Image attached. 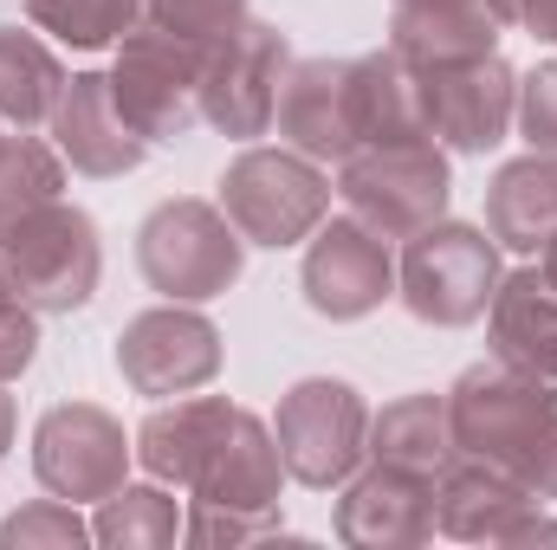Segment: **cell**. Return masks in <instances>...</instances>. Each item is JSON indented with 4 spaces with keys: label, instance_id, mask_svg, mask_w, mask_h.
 <instances>
[{
    "label": "cell",
    "instance_id": "cell-9",
    "mask_svg": "<svg viewBox=\"0 0 557 550\" xmlns=\"http://www.w3.org/2000/svg\"><path fill=\"white\" fill-rule=\"evenodd\" d=\"M201 59L208 46L137 20L124 39H117V65H111V91L124 104V117L137 124L149 149L156 142H182L201 124Z\"/></svg>",
    "mask_w": 557,
    "mask_h": 550
},
{
    "label": "cell",
    "instance_id": "cell-27",
    "mask_svg": "<svg viewBox=\"0 0 557 550\" xmlns=\"http://www.w3.org/2000/svg\"><path fill=\"white\" fill-rule=\"evenodd\" d=\"M26 20L52 33L59 46L104 52L143 20V0H26Z\"/></svg>",
    "mask_w": 557,
    "mask_h": 550
},
{
    "label": "cell",
    "instance_id": "cell-12",
    "mask_svg": "<svg viewBox=\"0 0 557 550\" xmlns=\"http://www.w3.org/2000/svg\"><path fill=\"white\" fill-rule=\"evenodd\" d=\"M131 453H137V440L98 402H59L33 427V473L52 499H72V505L111 499L131 479Z\"/></svg>",
    "mask_w": 557,
    "mask_h": 550
},
{
    "label": "cell",
    "instance_id": "cell-4",
    "mask_svg": "<svg viewBox=\"0 0 557 550\" xmlns=\"http://www.w3.org/2000/svg\"><path fill=\"white\" fill-rule=\"evenodd\" d=\"M499 240L486 227L467 221H434L403 240V266H396V298L409 304L416 324L434 330H467L486 317L493 291H499Z\"/></svg>",
    "mask_w": 557,
    "mask_h": 550
},
{
    "label": "cell",
    "instance_id": "cell-28",
    "mask_svg": "<svg viewBox=\"0 0 557 550\" xmlns=\"http://www.w3.org/2000/svg\"><path fill=\"white\" fill-rule=\"evenodd\" d=\"M91 545V525L72 499H33L0 525V550H78Z\"/></svg>",
    "mask_w": 557,
    "mask_h": 550
},
{
    "label": "cell",
    "instance_id": "cell-24",
    "mask_svg": "<svg viewBox=\"0 0 557 550\" xmlns=\"http://www.w3.org/2000/svg\"><path fill=\"white\" fill-rule=\"evenodd\" d=\"M65 91V65L52 59V46L39 33H20V26H0V117L33 130L52 117Z\"/></svg>",
    "mask_w": 557,
    "mask_h": 550
},
{
    "label": "cell",
    "instance_id": "cell-35",
    "mask_svg": "<svg viewBox=\"0 0 557 550\" xmlns=\"http://www.w3.org/2000/svg\"><path fill=\"white\" fill-rule=\"evenodd\" d=\"M493 13H499V26H519V0H486Z\"/></svg>",
    "mask_w": 557,
    "mask_h": 550
},
{
    "label": "cell",
    "instance_id": "cell-17",
    "mask_svg": "<svg viewBox=\"0 0 557 550\" xmlns=\"http://www.w3.org/2000/svg\"><path fill=\"white\" fill-rule=\"evenodd\" d=\"M285 149L311 162H344L357 149V59H298L273 111Z\"/></svg>",
    "mask_w": 557,
    "mask_h": 550
},
{
    "label": "cell",
    "instance_id": "cell-16",
    "mask_svg": "<svg viewBox=\"0 0 557 550\" xmlns=\"http://www.w3.org/2000/svg\"><path fill=\"white\" fill-rule=\"evenodd\" d=\"M46 124H52V149L91 182H117V175L143 168V155H149V137L124 117V104L111 91V72H72Z\"/></svg>",
    "mask_w": 557,
    "mask_h": 550
},
{
    "label": "cell",
    "instance_id": "cell-5",
    "mask_svg": "<svg viewBox=\"0 0 557 550\" xmlns=\"http://www.w3.org/2000/svg\"><path fill=\"white\" fill-rule=\"evenodd\" d=\"M221 214L240 227L247 247H298L318 234V221L331 214V175L298 155V149H240L221 175Z\"/></svg>",
    "mask_w": 557,
    "mask_h": 550
},
{
    "label": "cell",
    "instance_id": "cell-22",
    "mask_svg": "<svg viewBox=\"0 0 557 550\" xmlns=\"http://www.w3.org/2000/svg\"><path fill=\"white\" fill-rule=\"evenodd\" d=\"M454 421H447V396H403L383 414H370V466H396V473H416L434 479L447 460H454Z\"/></svg>",
    "mask_w": 557,
    "mask_h": 550
},
{
    "label": "cell",
    "instance_id": "cell-3",
    "mask_svg": "<svg viewBox=\"0 0 557 550\" xmlns=\"http://www.w3.org/2000/svg\"><path fill=\"white\" fill-rule=\"evenodd\" d=\"M240 266H247V240H240V227L214 201L175 195V201H156L143 214L137 273L156 298L208 304V298H221V291L240 285Z\"/></svg>",
    "mask_w": 557,
    "mask_h": 550
},
{
    "label": "cell",
    "instance_id": "cell-23",
    "mask_svg": "<svg viewBox=\"0 0 557 550\" xmlns=\"http://www.w3.org/2000/svg\"><path fill=\"white\" fill-rule=\"evenodd\" d=\"M357 137L363 142H434L428 137V111H421L416 72L389 46L357 59Z\"/></svg>",
    "mask_w": 557,
    "mask_h": 550
},
{
    "label": "cell",
    "instance_id": "cell-11",
    "mask_svg": "<svg viewBox=\"0 0 557 550\" xmlns=\"http://www.w3.org/2000/svg\"><path fill=\"white\" fill-rule=\"evenodd\" d=\"M434 532L460 545H557V518L545 512V499L473 453H454L434 473Z\"/></svg>",
    "mask_w": 557,
    "mask_h": 550
},
{
    "label": "cell",
    "instance_id": "cell-10",
    "mask_svg": "<svg viewBox=\"0 0 557 550\" xmlns=\"http://www.w3.org/2000/svg\"><path fill=\"white\" fill-rule=\"evenodd\" d=\"M292 72V46L267 20H240L234 33H221L201 59V124H214L221 137L253 142L273 130L278 85Z\"/></svg>",
    "mask_w": 557,
    "mask_h": 550
},
{
    "label": "cell",
    "instance_id": "cell-2",
    "mask_svg": "<svg viewBox=\"0 0 557 550\" xmlns=\"http://www.w3.org/2000/svg\"><path fill=\"white\" fill-rule=\"evenodd\" d=\"M454 447L473 460L506 466L545 505L557 499V383H539L512 363H473L447 389Z\"/></svg>",
    "mask_w": 557,
    "mask_h": 550
},
{
    "label": "cell",
    "instance_id": "cell-26",
    "mask_svg": "<svg viewBox=\"0 0 557 550\" xmlns=\"http://www.w3.org/2000/svg\"><path fill=\"white\" fill-rule=\"evenodd\" d=\"M65 188V155L46 149L39 137H0V240L33 221L46 201H59Z\"/></svg>",
    "mask_w": 557,
    "mask_h": 550
},
{
    "label": "cell",
    "instance_id": "cell-1",
    "mask_svg": "<svg viewBox=\"0 0 557 550\" xmlns=\"http://www.w3.org/2000/svg\"><path fill=\"white\" fill-rule=\"evenodd\" d=\"M137 460L149 466V479L182 486L201 505L278 512L285 460L273 427L227 396H188L175 409H156L137 427Z\"/></svg>",
    "mask_w": 557,
    "mask_h": 550
},
{
    "label": "cell",
    "instance_id": "cell-7",
    "mask_svg": "<svg viewBox=\"0 0 557 550\" xmlns=\"http://www.w3.org/2000/svg\"><path fill=\"white\" fill-rule=\"evenodd\" d=\"M0 266L13 278V291L39 311V317H72L91 304L98 273H104V247H98V221L78 201H46L33 221H20L0 240Z\"/></svg>",
    "mask_w": 557,
    "mask_h": 550
},
{
    "label": "cell",
    "instance_id": "cell-8",
    "mask_svg": "<svg viewBox=\"0 0 557 550\" xmlns=\"http://www.w3.org/2000/svg\"><path fill=\"white\" fill-rule=\"evenodd\" d=\"M273 440L278 460H285V479H298L311 492H331L370 453V402L344 376H305L278 396Z\"/></svg>",
    "mask_w": 557,
    "mask_h": 550
},
{
    "label": "cell",
    "instance_id": "cell-31",
    "mask_svg": "<svg viewBox=\"0 0 557 550\" xmlns=\"http://www.w3.org/2000/svg\"><path fill=\"white\" fill-rule=\"evenodd\" d=\"M512 124H519V137L532 142V149L557 155V59L532 65V72L519 78V111H512Z\"/></svg>",
    "mask_w": 557,
    "mask_h": 550
},
{
    "label": "cell",
    "instance_id": "cell-36",
    "mask_svg": "<svg viewBox=\"0 0 557 550\" xmlns=\"http://www.w3.org/2000/svg\"><path fill=\"white\" fill-rule=\"evenodd\" d=\"M396 7H486V0H396Z\"/></svg>",
    "mask_w": 557,
    "mask_h": 550
},
{
    "label": "cell",
    "instance_id": "cell-20",
    "mask_svg": "<svg viewBox=\"0 0 557 550\" xmlns=\"http://www.w3.org/2000/svg\"><path fill=\"white\" fill-rule=\"evenodd\" d=\"M389 52L409 72L473 65L499 52V13L493 7H396L389 13Z\"/></svg>",
    "mask_w": 557,
    "mask_h": 550
},
{
    "label": "cell",
    "instance_id": "cell-32",
    "mask_svg": "<svg viewBox=\"0 0 557 550\" xmlns=\"http://www.w3.org/2000/svg\"><path fill=\"white\" fill-rule=\"evenodd\" d=\"M33 357H39V311L20 298V304H7V311H0V383L26 376V370H33Z\"/></svg>",
    "mask_w": 557,
    "mask_h": 550
},
{
    "label": "cell",
    "instance_id": "cell-33",
    "mask_svg": "<svg viewBox=\"0 0 557 550\" xmlns=\"http://www.w3.org/2000/svg\"><path fill=\"white\" fill-rule=\"evenodd\" d=\"M519 26L539 46H557V0H519Z\"/></svg>",
    "mask_w": 557,
    "mask_h": 550
},
{
    "label": "cell",
    "instance_id": "cell-37",
    "mask_svg": "<svg viewBox=\"0 0 557 550\" xmlns=\"http://www.w3.org/2000/svg\"><path fill=\"white\" fill-rule=\"evenodd\" d=\"M7 304H20V291H13V278H7V266H0V311Z\"/></svg>",
    "mask_w": 557,
    "mask_h": 550
},
{
    "label": "cell",
    "instance_id": "cell-29",
    "mask_svg": "<svg viewBox=\"0 0 557 550\" xmlns=\"http://www.w3.org/2000/svg\"><path fill=\"white\" fill-rule=\"evenodd\" d=\"M143 20H156L195 46H214L221 33H234L247 20V0H143Z\"/></svg>",
    "mask_w": 557,
    "mask_h": 550
},
{
    "label": "cell",
    "instance_id": "cell-18",
    "mask_svg": "<svg viewBox=\"0 0 557 550\" xmlns=\"http://www.w3.org/2000/svg\"><path fill=\"white\" fill-rule=\"evenodd\" d=\"M337 538L350 550H409L434 538V479L396 466H357L337 499Z\"/></svg>",
    "mask_w": 557,
    "mask_h": 550
},
{
    "label": "cell",
    "instance_id": "cell-6",
    "mask_svg": "<svg viewBox=\"0 0 557 550\" xmlns=\"http://www.w3.org/2000/svg\"><path fill=\"white\" fill-rule=\"evenodd\" d=\"M337 195L383 240H409L447 214L454 175L441 142H363L337 162Z\"/></svg>",
    "mask_w": 557,
    "mask_h": 550
},
{
    "label": "cell",
    "instance_id": "cell-14",
    "mask_svg": "<svg viewBox=\"0 0 557 550\" xmlns=\"http://www.w3.org/2000/svg\"><path fill=\"white\" fill-rule=\"evenodd\" d=\"M298 291L318 317L331 324H357L370 311H383V298H396V260H389V240L376 227H363L357 214L344 221H318L311 247H305V273Z\"/></svg>",
    "mask_w": 557,
    "mask_h": 550
},
{
    "label": "cell",
    "instance_id": "cell-21",
    "mask_svg": "<svg viewBox=\"0 0 557 550\" xmlns=\"http://www.w3.org/2000/svg\"><path fill=\"white\" fill-rule=\"evenodd\" d=\"M486 234L506 253H545L557 240V155L532 149L486 182Z\"/></svg>",
    "mask_w": 557,
    "mask_h": 550
},
{
    "label": "cell",
    "instance_id": "cell-34",
    "mask_svg": "<svg viewBox=\"0 0 557 550\" xmlns=\"http://www.w3.org/2000/svg\"><path fill=\"white\" fill-rule=\"evenodd\" d=\"M13 396H7V383H0V460H7V447H13Z\"/></svg>",
    "mask_w": 557,
    "mask_h": 550
},
{
    "label": "cell",
    "instance_id": "cell-19",
    "mask_svg": "<svg viewBox=\"0 0 557 550\" xmlns=\"http://www.w3.org/2000/svg\"><path fill=\"white\" fill-rule=\"evenodd\" d=\"M493 357L539 376V383H557V285L539 266H519V273L499 278L493 304Z\"/></svg>",
    "mask_w": 557,
    "mask_h": 550
},
{
    "label": "cell",
    "instance_id": "cell-30",
    "mask_svg": "<svg viewBox=\"0 0 557 550\" xmlns=\"http://www.w3.org/2000/svg\"><path fill=\"white\" fill-rule=\"evenodd\" d=\"M182 538L188 545H260L278 538V512H234V505H201L188 499V518H182Z\"/></svg>",
    "mask_w": 557,
    "mask_h": 550
},
{
    "label": "cell",
    "instance_id": "cell-15",
    "mask_svg": "<svg viewBox=\"0 0 557 550\" xmlns=\"http://www.w3.org/2000/svg\"><path fill=\"white\" fill-rule=\"evenodd\" d=\"M421 111H428V137L454 155H486L499 149L519 111V72L486 52L473 65H441V72H416Z\"/></svg>",
    "mask_w": 557,
    "mask_h": 550
},
{
    "label": "cell",
    "instance_id": "cell-13",
    "mask_svg": "<svg viewBox=\"0 0 557 550\" xmlns=\"http://www.w3.org/2000/svg\"><path fill=\"white\" fill-rule=\"evenodd\" d=\"M221 357H227V350H221L214 317L195 311V304H175V298L137 311V317L117 330V376H124L137 396H149V402L208 389V383L221 376Z\"/></svg>",
    "mask_w": 557,
    "mask_h": 550
},
{
    "label": "cell",
    "instance_id": "cell-25",
    "mask_svg": "<svg viewBox=\"0 0 557 550\" xmlns=\"http://www.w3.org/2000/svg\"><path fill=\"white\" fill-rule=\"evenodd\" d=\"M91 538L111 550H162L182 538V505L162 492V486H117L111 499H98V518H91Z\"/></svg>",
    "mask_w": 557,
    "mask_h": 550
},
{
    "label": "cell",
    "instance_id": "cell-38",
    "mask_svg": "<svg viewBox=\"0 0 557 550\" xmlns=\"http://www.w3.org/2000/svg\"><path fill=\"white\" fill-rule=\"evenodd\" d=\"M539 273H545V278H552V285H557V240H552V247H545V266H539Z\"/></svg>",
    "mask_w": 557,
    "mask_h": 550
}]
</instances>
